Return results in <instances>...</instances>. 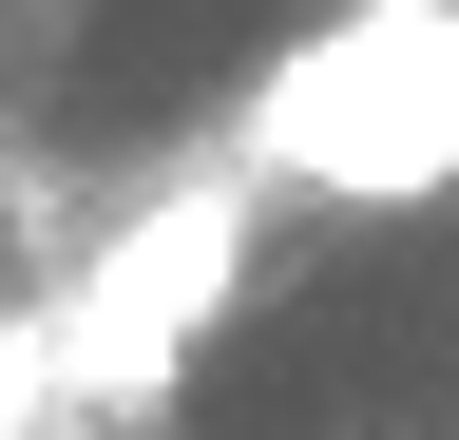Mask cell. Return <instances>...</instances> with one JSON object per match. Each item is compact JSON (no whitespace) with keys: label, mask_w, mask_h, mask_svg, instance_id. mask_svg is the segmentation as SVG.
I'll use <instances>...</instances> for the list:
<instances>
[{"label":"cell","mask_w":459,"mask_h":440,"mask_svg":"<svg viewBox=\"0 0 459 440\" xmlns=\"http://www.w3.org/2000/svg\"><path fill=\"white\" fill-rule=\"evenodd\" d=\"M230 288H249V173L134 192V211L39 288V325H57V421H153L172 364L230 325Z\"/></svg>","instance_id":"obj_2"},{"label":"cell","mask_w":459,"mask_h":440,"mask_svg":"<svg viewBox=\"0 0 459 440\" xmlns=\"http://www.w3.org/2000/svg\"><path fill=\"white\" fill-rule=\"evenodd\" d=\"M249 173L325 211L459 192V0H344L249 77Z\"/></svg>","instance_id":"obj_1"},{"label":"cell","mask_w":459,"mask_h":440,"mask_svg":"<svg viewBox=\"0 0 459 440\" xmlns=\"http://www.w3.org/2000/svg\"><path fill=\"white\" fill-rule=\"evenodd\" d=\"M0 440H77V421H57V325H39V288L0 306Z\"/></svg>","instance_id":"obj_3"}]
</instances>
